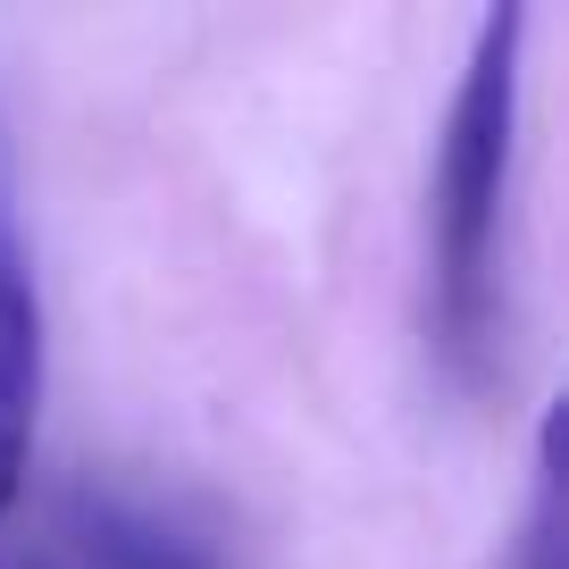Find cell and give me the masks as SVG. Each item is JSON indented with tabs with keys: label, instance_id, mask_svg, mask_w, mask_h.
<instances>
[{
	"label": "cell",
	"instance_id": "7a4b0ae2",
	"mask_svg": "<svg viewBox=\"0 0 569 569\" xmlns=\"http://www.w3.org/2000/svg\"><path fill=\"white\" fill-rule=\"evenodd\" d=\"M0 569H243L227 519L142 478H76L51 495V528Z\"/></svg>",
	"mask_w": 569,
	"mask_h": 569
},
{
	"label": "cell",
	"instance_id": "6da1fadb",
	"mask_svg": "<svg viewBox=\"0 0 569 569\" xmlns=\"http://www.w3.org/2000/svg\"><path fill=\"white\" fill-rule=\"evenodd\" d=\"M519 51L528 9H486L452 84L436 177H427V343L461 393H486L502 369V227H511L519 160Z\"/></svg>",
	"mask_w": 569,
	"mask_h": 569
},
{
	"label": "cell",
	"instance_id": "277c9868",
	"mask_svg": "<svg viewBox=\"0 0 569 569\" xmlns=\"http://www.w3.org/2000/svg\"><path fill=\"white\" fill-rule=\"evenodd\" d=\"M536 478H528V519H519L511 569H561V419L536 427Z\"/></svg>",
	"mask_w": 569,
	"mask_h": 569
},
{
	"label": "cell",
	"instance_id": "3957f363",
	"mask_svg": "<svg viewBox=\"0 0 569 569\" xmlns=\"http://www.w3.org/2000/svg\"><path fill=\"white\" fill-rule=\"evenodd\" d=\"M42 386H51V319H42L34 234L18 218V177L0 151V561L18 552V511L34 495Z\"/></svg>",
	"mask_w": 569,
	"mask_h": 569
}]
</instances>
